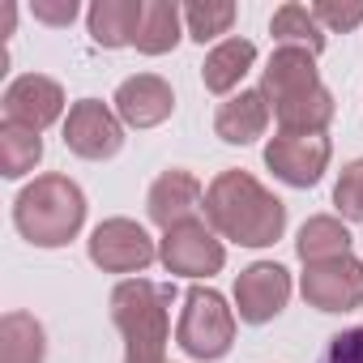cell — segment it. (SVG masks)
I'll use <instances>...</instances> for the list:
<instances>
[{"label":"cell","mask_w":363,"mask_h":363,"mask_svg":"<svg viewBox=\"0 0 363 363\" xmlns=\"http://www.w3.org/2000/svg\"><path fill=\"white\" fill-rule=\"evenodd\" d=\"M291 299V274L274 261H257L240 274L235 282V308L248 325H265L274 320Z\"/></svg>","instance_id":"9c48e42d"},{"label":"cell","mask_w":363,"mask_h":363,"mask_svg":"<svg viewBox=\"0 0 363 363\" xmlns=\"http://www.w3.org/2000/svg\"><path fill=\"white\" fill-rule=\"evenodd\" d=\"M261 94L269 99V107L278 111L282 133L308 137V133H325V124L333 120V94L320 86L316 77V56L303 48H278Z\"/></svg>","instance_id":"6da1fadb"},{"label":"cell","mask_w":363,"mask_h":363,"mask_svg":"<svg viewBox=\"0 0 363 363\" xmlns=\"http://www.w3.org/2000/svg\"><path fill=\"white\" fill-rule=\"evenodd\" d=\"M206 214L218 235L244 248H265L286 227V206L274 193H265L248 171H223L214 179L206 193Z\"/></svg>","instance_id":"7a4b0ae2"},{"label":"cell","mask_w":363,"mask_h":363,"mask_svg":"<svg viewBox=\"0 0 363 363\" xmlns=\"http://www.w3.org/2000/svg\"><path fill=\"white\" fill-rule=\"evenodd\" d=\"M171 107H175V94H171V86H167L162 77H154V73H137V77H128V82L116 90V111H120V120L133 124V128H154V124H162V120L171 116Z\"/></svg>","instance_id":"4fadbf2b"},{"label":"cell","mask_w":363,"mask_h":363,"mask_svg":"<svg viewBox=\"0 0 363 363\" xmlns=\"http://www.w3.org/2000/svg\"><path fill=\"white\" fill-rule=\"evenodd\" d=\"M265 124H269V99H265L261 90H240V94H235L231 103H223L218 116H214V133H218L223 141H231V145L257 141V137L265 133Z\"/></svg>","instance_id":"9a60e30c"},{"label":"cell","mask_w":363,"mask_h":363,"mask_svg":"<svg viewBox=\"0 0 363 363\" xmlns=\"http://www.w3.org/2000/svg\"><path fill=\"white\" fill-rule=\"evenodd\" d=\"M60 111H65V94L52 77L26 73L5 90V124H22V128L43 133L52 120H60Z\"/></svg>","instance_id":"7c38bea8"},{"label":"cell","mask_w":363,"mask_h":363,"mask_svg":"<svg viewBox=\"0 0 363 363\" xmlns=\"http://www.w3.org/2000/svg\"><path fill=\"white\" fill-rule=\"evenodd\" d=\"M124 141V128L120 120L99 103V99H82L69 107V120H65V145L82 158H111Z\"/></svg>","instance_id":"8fae6325"},{"label":"cell","mask_w":363,"mask_h":363,"mask_svg":"<svg viewBox=\"0 0 363 363\" xmlns=\"http://www.w3.org/2000/svg\"><path fill=\"white\" fill-rule=\"evenodd\" d=\"M316 363H363V329H346V333H333L325 354Z\"/></svg>","instance_id":"484cf974"},{"label":"cell","mask_w":363,"mask_h":363,"mask_svg":"<svg viewBox=\"0 0 363 363\" xmlns=\"http://www.w3.org/2000/svg\"><path fill=\"white\" fill-rule=\"evenodd\" d=\"M274 39L282 48H303V52H320L325 48V35H320V22L312 18V9L303 5H282L274 13Z\"/></svg>","instance_id":"7402d4cb"},{"label":"cell","mask_w":363,"mask_h":363,"mask_svg":"<svg viewBox=\"0 0 363 363\" xmlns=\"http://www.w3.org/2000/svg\"><path fill=\"white\" fill-rule=\"evenodd\" d=\"M350 252V231L337 218H308L299 231V257L303 265L329 261V257H346Z\"/></svg>","instance_id":"ffe728a7"},{"label":"cell","mask_w":363,"mask_h":363,"mask_svg":"<svg viewBox=\"0 0 363 363\" xmlns=\"http://www.w3.org/2000/svg\"><path fill=\"white\" fill-rule=\"evenodd\" d=\"M13 18H18L13 0H5V5H0V39H5V35H13Z\"/></svg>","instance_id":"83f0119b"},{"label":"cell","mask_w":363,"mask_h":363,"mask_svg":"<svg viewBox=\"0 0 363 363\" xmlns=\"http://www.w3.org/2000/svg\"><path fill=\"white\" fill-rule=\"evenodd\" d=\"M167 308H171V286H158L145 278L120 282L111 291V320L124 333V363H162Z\"/></svg>","instance_id":"277c9868"},{"label":"cell","mask_w":363,"mask_h":363,"mask_svg":"<svg viewBox=\"0 0 363 363\" xmlns=\"http://www.w3.org/2000/svg\"><path fill=\"white\" fill-rule=\"evenodd\" d=\"M265 162L278 179L295 189H308L320 179V171L329 167V141L320 133H308V137H295V133H282L265 145Z\"/></svg>","instance_id":"30bf717a"},{"label":"cell","mask_w":363,"mask_h":363,"mask_svg":"<svg viewBox=\"0 0 363 363\" xmlns=\"http://www.w3.org/2000/svg\"><path fill=\"white\" fill-rule=\"evenodd\" d=\"M90 261L103 265L107 274H133L154 261V244L145 227H137L133 218H107L90 235Z\"/></svg>","instance_id":"ba28073f"},{"label":"cell","mask_w":363,"mask_h":363,"mask_svg":"<svg viewBox=\"0 0 363 363\" xmlns=\"http://www.w3.org/2000/svg\"><path fill=\"white\" fill-rule=\"evenodd\" d=\"M184 22H189V35L197 43H206V39L223 35L235 22V5H227V0H206V5H201V0H197V5L184 9Z\"/></svg>","instance_id":"603a6c76"},{"label":"cell","mask_w":363,"mask_h":363,"mask_svg":"<svg viewBox=\"0 0 363 363\" xmlns=\"http://www.w3.org/2000/svg\"><path fill=\"white\" fill-rule=\"evenodd\" d=\"M333 201H337V210H342L346 218L363 223V158H354V162L342 171L337 189H333Z\"/></svg>","instance_id":"cb8c5ba5"},{"label":"cell","mask_w":363,"mask_h":363,"mask_svg":"<svg viewBox=\"0 0 363 363\" xmlns=\"http://www.w3.org/2000/svg\"><path fill=\"white\" fill-rule=\"evenodd\" d=\"M0 363H43V325L30 312H5V320H0Z\"/></svg>","instance_id":"ac0fdd59"},{"label":"cell","mask_w":363,"mask_h":363,"mask_svg":"<svg viewBox=\"0 0 363 363\" xmlns=\"http://www.w3.org/2000/svg\"><path fill=\"white\" fill-rule=\"evenodd\" d=\"M252 60H257V48H252L248 39H227V43H218V48L206 56V69H201L206 90L227 94L231 86H240V77L252 69Z\"/></svg>","instance_id":"e0dca14e"},{"label":"cell","mask_w":363,"mask_h":363,"mask_svg":"<svg viewBox=\"0 0 363 363\" xmlns=\"http://www.w3.org/2000/svg\"><path fill=\"white\" fill-rule=\"evenodd\" d=\"M167 274H184V278H201V274H218L227 252L223 244L214 240V231L197 218L179 223L171 231H162V248H158Z\"/></svg>","instance_id":"8992f818"},{"label":"cell","mask_w":363,"mask_h":363,"mask_svg":"<svg viewBox=\"0 0 363 363\" xmlns=\"http://www.w3.org/2000/svg\"><path fill=\"white\" fill-rule=\"evenodd\" d=\"M35 18L48 22V26H69L77 18V0H60V5H52V0H35Z\"/></svg>","instance_id":"4316f807"},{"label":"cell","mask_w":363,"mask_h":363,"mask_svg":"<svg viewBox=\"0 0 363 363\" xmlns=\"http://www.w3.org/2000/svg\"><path fill=\"white\" fill-rule=\"evenodd\" d=\"M197 210H201V184L189 171H162L154 179V189H150V218L162 231L189 223Z\"/></svg>","instance_id":"5bb4252c"},{"label":"cell","mask_w":363,"mask_h":363,"mask_svg":"<svg viewBox=\"0 0 363 363\" xmlns=\"http://www.w3.org/2000/svg\"><path fill=\"white\" fill-rule=\"evenodd\" d=\"M303 299L320 312H350L363 303V265L346 257H329L303 269Z\"/></svg>","instance_id":"52a82bcc"},{"label":"cell","mask_w":363,"mask_h":363,"mask_svg":"<svg viewBox=\"0 0 363 363\" xmlns=\"http://www.w3.org/2000/svg\"><path fill=\"white\" fill-rule=\"evenodd\" d=\"M18 231L39 244V248H60L82 231L86 218V197L69 175H39L35 184L22 189L18 206H13Z\"/></svg>","instance_id":"3957f363"},{"label":"cell","mask_w":363,"mask_h":363,"mask_svg":"<svg viewBox=\"0 0 363 363\" xmlns=\"http://www.w3.org/2000/svg\"><path fill=\"white\" fill-rule=\"evenodd\" d=\"M175 337L193 359H223L231 350V337H235V316H231L227 299L210 286H193L184 295Z\"/></svg>","instance_id":"5b68a950"},{"label":"cell","mask_w":363,"mask_h":363,"mask_svg":"<svg viewBox=\"0 0 363 363\" xmlns=\"http://www.w3.org/2000/svg\"><path fill=\"white\" fill-rule=\"evenodd\" d=\"M179 18H184V9L171 5V0H154V5H145L141 30H137V52H145V56L171 52L179 43Z\"/></svg>","instance_id":"d6986e66"},{"label":"cell","mask_w":363,"mask_h":363,"mask_svg":"<svg viewBox=\"0 0 363 363\" xmlns=\"http://www.w3.org/2000/svg\"><path fill=\"white\" fill-rule=\"evenodd\" d=\"M312 18L316 22H325L329 30H350V26H359L363 22V0H320V5L312 9Z\"/></svg>","instance_id":"d4e9b609"},{"label":"cell","mask_w":363,"mask_h":363,"mask_svg":"<svg viewBox=\"0 0 363 363\" xmlns=\"http://www.w3.org/2000/svg\"><path fill=\"white\" fill-rule=\"evenodd\" d=\"M145 5L141 0H99L90 9V35L99 48H128L137 43Z\"/></svg>","instance_id":"2e32d148"},{"label":"cell","mask_w":363,"mask_h":363,"mask_svg":"<svg viewBox=\"0 0 363 363\" xmlns=\"http://www.w3.org/2000/svg\"><path fill=\"white\" fill-rule=\"evenodd\" d=\"M43 158V137L35 128H22V124H5L0 128V171L9 179L35 171V162Z\"/></svg>","instance_id":"44dd1931"}]
</instances>
